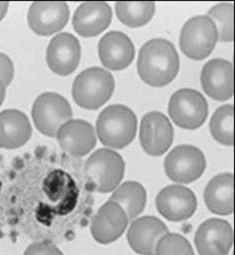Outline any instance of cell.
<instances>
[{
  "instance_id": "19",
  "label": "cell",
  "mask_w": 235,
  "mask_h": 255,
  "mask_svg": "<svg viewBox=\"0 0 235 255\" xmlns=\"http://www.w3.org/2000/svg\"><path fill=\"white\" fill-rule=\"evenodd\" d=\"M112 10L103 1H88L78 6L74 12L72 25L74 30L83 37L97 36L110 24Z\"/></svg>"
},
{
  "instance_id": "4",
  "label": "cell",
  "mask_w": 235,
  "mask_h": 255,
  "mask_svg": "<svg viewBox=\"0 0 235 255\" xmlns=\"http://www.w3.org/2000/svg\"><path fill=\"white\" fill-rule=\"evenodd\" d=\"M114 87L115 81L110 72L100 67H91L76 76L71 92L78 106L95 110L110 99Z\"/></svg>"
},
{
  "instance_id": "1",
  "label": "cell",
  "mask_w": 235,
  "mask_h": 255,
  "mask_svg": "<svg viewBox=\"0 0 235 255\" xmlns=\"http://www.w3.org/2000/svg\"><path fill=\"white\" fill-rule=\"evenodd\" d=\"M179 70V56L174 45L163 38L147 41L140 49L137 71L143 82L163 87L174 80Z\"/></svg>"
},
{
  "instance_id": "7",
  "label": "cell",
  "mask_w": 235,
  "mask_h": 255,
  "mask_svg": "<svg viewBox=\"0 0 235 255\" xmlns=\"http://www.w3.org/2000/svg\"><path fill=\"white\" fill-rule=\"evenodd\" d=\"M172 121L183 129H197L208 116V104L204 96L190 88L177 90L168 103Z\"/></svg>"
},
{
  "instance_id": "25",
  "label": "cell",
  "mask_w": 235,
  "mask_h": 255,
  "mask_svg": "<svg viewBox=\"0 0 235 255\" xmlns=\"http://www.w3.org/2000/svg\"><path fill=\"white\" fill-rule=\"evenodd\" d=\"M214 23L218 40L221 42H231L234 36V6L232 3L222 2L214 5L206 15Z\"/></svg>"
},
{
  "instance_id": "14",
  "label": "cell",
  "mask_w": 235,
  "mask_h": 255,
  "mask_svg": "<svg viewBox=\"0 0 235 255\" xmlns=\"http://www.w3.org/2000/svg\"><path fill=\"white\" fill-rule=\"evenodd\" d=\"M81 58V46L78 39L70 33L54 36L46 50V62L52 72L60 76L71 74Z\"/></svg>"
},
{
  "instance_id": "17",
  "label": "cell",
  "mask_w": 235,
  "mask_h": 255,
  "mask_svg": "<svg viewBox=\"0 0 235 255\" xmlns=\"http://www.w3.org/2000/svg\"><path fill=\"white\" fill-rule=\"evenodd\" d=\"M168 232L167 226L159 218L143 216L131 223L127 231V241L137 254L155 255L159 240Z\"/></svg>"
},
{
  "instance_id": "8",
  "label": "cell",
  "mask_w": 235,
  "mask_h": 255,
  "mask_svg": "<svg viewBox=\"0 0 235 255\" xmlns=\"http://www.w3.org/2000/svg\"><path fill=\"white\" fill-rule=\"evenodd\" d=\"M206 167L205 156L200 149L192 145L174 147L166 156L164 169L172 181L188 184L197 180Z\"/></svg>"
},
{
  "instance_id": "6",
  "label": "cell",
  "mask_w": 235,
  "mask_h": 255,
  "mask_svg": "<svg viewBox=\"0 0 235 255\" xmlns=\"http://www.w3.org/2000/svg\"><path fill=\"white\" fill-rule=\"evenodd\" d=\"M218 34L214 23L206 15H198L185 22L180 33L182 52L193 60L206 58L214 49Z\"/></svg>"
},
{
  "instance_id": "26",
  "label": "cell",
  "mask_w": 235,
  "mask_h": 255,
  "mask_svg": "<svg viewBox=\"0 0 235 255\" xmlns=\"http://www.w3.org/2000/svg\"><path fill=\"white\" fill-rule=\"evenodd\" d=\"M155 255H195V253L187 238L168 232L159 240Z\"/></svg>"
},
{
  "instance_id": "15",
  "label": "cell",
  "mask_w": 235,
  "mask_h": 255,
  "mask_svg": "<svg viewBox=\"0 0 235 255\" xmlns=\"http://www.w3.org/2000/svg\"><path fill=\"white\" fill-rule=\"evenodd\" d=\"M61 149L76 157L87 155L96 144L94 127L80 119H71L61 126L56 134Z\"/></svg>"
},
{
  "instance_id": "11",
  "label": "cell",
  "mask_w": 235,
  "mask_h": 255,
  "mask_svg": "<svg viewBox=\"0 0 235 255\" xmlns=\"http://www.w3.org/2000/svg\"><path fill=\"white\" fill-rule=\"evenodd\" d=\"M156 208L167 220L180 222L190 218L196 211L197 199L189 188L174 184L164 187L156 196Z\"/></svg>"
},
{
  "instance_id": "16",
  "label": "cell",
  "mask_w": 235,
  "mask_h": 255,
  "mask_svg": "<svg viewBox=\"0 0 235 255\" xmlns=\"http://www.w3.org/2000/svg\"><path fill=\"white\" fill-rule=\"evenodd\" d=\"M98 54L102 64L109 70L119 71L130 65L135 49L131 39L119 31H110L99 41Z\"/></svg>"
},
{
  "instance_id": "18",
  "label": "cell",
  "mask_w": 235,
  "mask_h": 255,
  "mask_svg": "<svg viewBox=\"0 0 235 255\" xmlns=\"http://www.w3.org/2000/svg\"><path fill=\"white\" fill-rule=\"evenodd\" d=\"M200 82L212 99L225 101L233 95V66L225 59H212L202 68Z\"/></svg>"
},
{
  "instance_id": "29",
  "label": "cell",
  "mask_w": 235,
  "mask_h": 255,
  "mask_svg": "<svg viewBox=\"0 0 235 255\" xmlns=\"http://www.w3.org/2000/svg\"><path fill=\"white\" fill-rule=\"evenodd\" d=\"M8 7H9V2L0 1V21H1L4 18V16L6 15Z\"/></svg>"
},
{
  "instance_id": "12",
  "label": "cell",
  "mask_w": 235,
  "mask_h": 255,
  "mask_svg": "<svg viewBox=\"0 0 235 255\" xmlns=\"http://www.w3.org/2000/svg\"><path fill=\"white\" fill-rule=\"evenodd\" d=\"M129 219L123 208L108 200L92 218L90 231L95 241L110 244L118 239L126 230Z\"/></svg>"
},
{
  "instance_id": "24",
  "label": "cell",
  "mask_w": 235,
  "mask_h": 255,
  "mask_svg": "<svg viewBox=\"0 0 235 255\" xmlns=\"http://www.w3.org/2000/svg\"><path fill=\"white\" fill-rule=\"evenodd\" d=\"M210 132L220 144L233 145V106L222 105L213 113L210 120Z\"/></svg>"
},
{
  "instance_id": "22",
  "label": "cell",
  "mask_w": 235,
  "mask_h": 255,
  "mask_svg": "<svg viewBox=\"0 0 235 255\" xmlns=\"http://www.w3.org/2000/svg\"><path fill=\"white\" fill-rule=\"evenodd\" d=\"M109 200L120 205L128 219L133 220L143 212L146 205L147 193L139 182L126 181L114 190Z\"/></svg>"
},
{
  "instance_id": "23",
  "label": "cell",
  "mask_w": 235,
  "mask_h": 255,
  "mask_svg": "<svg viewBox=\"0 0 235 255\" xmlns=\"http://www.w3.org/2000/svg\"><path fill=\"white\" fill-rule=\"evenodd\" d=\"M118 19L129 27H140L147 24L155 13V3L151 1H118L115 3Z\"/></svg>"
},
{
  "instance_id": "21",
  "label": "cell",
  "mask_w": 235,
  "mask_h": 255,
  "mask_svg": "<svg viewBox=\"0 0 235 255\" xmlns=\"http://www.w3.org/2000/svg\"><path fill=\"white\" fill-rule=\"evenodd\" d=\"M234 179L231 173H221L214 176L204 190V201L207 208L217 215L233 213Z\"/></svg>"
},
{
  "instance_id": "27",
  "label": "cell",
  "mask_w": 235,
  "mask_h": 255,
  "mask_svg": "<svg viewBox=\"0 0 235 255\" xmlns=\"http://www.w3.org/2000/svg\"><path fill=\"white\" fill-rule=\"evenodd\" d=\"M23 255H64L62 251L49 242H35L30 244Z\"/></svg>"
},
{
  "instance_id": "5",
  "label": "cell",
  "mask_w": 235,
  "mask_h": 255,
  "mask_svg": "<svg viewBox=\"0 0 235 255\" xmlns=\"http://www.w3.org/2000/svg\"><path fill=\"white\" fill-rule=\"evenodd\" d=\"M31 115L39 132L45 136L56 137L61 126L72 119V109L60 94L45 92L34 101Z\"/></svg>"
},
{
  "instance_id": "30",
  "label": "cell",
  "mask_w": 235,
  "mask_h": 255,
  "mask_svg": "<svg viewBox=\"0 0 235 255\" xmlns=\"http://www.w3.org/2000/svg\"><path fill=\"white\" fill-rule=\"evenodd\" d=\"M5 91H6V86L1 80H0V106H1L3 103V100L5 97Z\"/></svg>"
},
{
  "instance_id": "20",
  "label": "cell",
  "mask_w": 235,
  "mask_h": 255,
  "mask_svg": "<svg viewBox=\"0 0 235 255\" xmlns=\"http://www.w3.org/2000/svg\"><path fill=\"white\" fill-rule=\"evenodd\" d=\"M32 126L27 116L16 109L0 112V148L15 149L31 137Z\"/></svg>"
},
{
  "instance_id": "10",
  "label": "cell",
  "mask_w": 235,
  "mask_h": 255,
  "mask_svg": "<svg viewBox=\"0 0 235 255\" xmlns=\"http://www.w3.org/2000/svg\"><path fill=\"white\" fill-rule=\"evenodd\" d=\"M194 243L199 255H227L233 244L232 226L223 219H207L199 225Z\"/></svg>"
},
{
  "instance_id": "3",
  "label": "cell",
  "mask_w": 235,
  "mask_h": 255,
  "mask_svg": "<svg viewBox=\"0 0 235 255\" xmlns=\"http://www.w3.org/2000/svg\"><path fill=\"white\" fill-rule=\"evenodd\" d=\"M124 161L120 154L108 148L92 153L84 165V174L90 187L108 193L119 186L124 176Z\"/></svg>"
},
{
  "instance_id": "2",
  "label": "cell",
  "mask_w": 235,
  "mask_h": 255,
  "mask_svg": "<svg viewBox=\"0 0 235 255\" xmlns=\"http://www.w3.org/2000/svg\"><path fill=\"white\" fill-rule=\"evenodd\" d=\"M137 118L125 105L114 104L106 107L96 121V136L100 142L113 149H121L135 138Z\"/></svg>"
},
{
  "instance_id": "13",
  "label": "cell",
  "mask_w": 235,
  "mask_h": 255,
  "mask_svg": "<svg viewBox=\"0 0 235 255\" xmlns=\"http://www.w3.org/2000/svg\"><path fill=\"white\" fill-rule=\"evenodd\" d=\"M69 7L63 1H36L28 10L27 21L31 30L48 36L64 28L69 19Z\"/></svg>"
},
{
  "instance_id": "28",
  "label": "cell",
  "mask_w": 235,
  "mask_h": 255,
  "mask_svg": "<svg viewBox=\"0 0 235 255\" xmlns=\"http://www.w3.org/2000/svg\"><path fill=\"white\" fill-rule=\"evenodd\" d=\"M14 76V66L11 59L4 53H0V80L8 86Z\"/></svg>"
},
{
  "instance_id": "9",
  "label": "cell",
  "mask_w": 235,
  "mask_h": 255,
  "mask_svg": "<svg viewBox=\"0 0 235 255\" xmlns=\"http://www.w3.org/2000/svg\"><path fill=\"white\" fill-rule=\"evenodd\" d=\"M140 143L143 150L151 156L164 154L173 142V127L161 112L145 114L140 124Z\"/></svg>"
}]
</instances>
